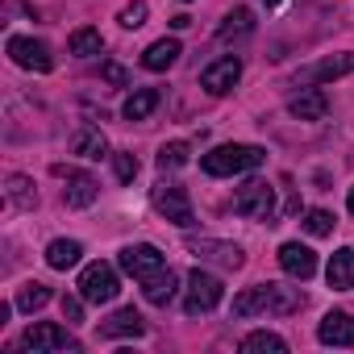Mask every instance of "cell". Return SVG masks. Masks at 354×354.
<instances>
[{"mask_svg": "<svg viewBox=\"0 0 354 354\" xmlns=\"http://www.w3.org/2000/svg\"><path fill=\"white\" fill-rule=\"evenodd\" d=\"M9 201L17 209H34L38 205V192H34V180L30 175H9Z\"/></svg>", "mask_w": 354, "mask_h": 354, "instance_id": "28", "label": "cell"}, {"mask_svg": "<svg viewBox=\"0 0 354 354\" xmlns=\"http://www.w3.org/2000/svg\"><path fill=\"white\" fill-rule=\"evenodd\" d=\"M288 113L300 117V121H321V117L329 113V96H325L321 88H308V92H300V96L288 100Z\"/></svg>", "mask_w": 354, "mask_h": 354, "instance_id": "15", "label": "cell"}, {"mask_svg": "<svg viewBox=\"0 0 354 354\" xmlns=\"http://www.w3.org/2000/svg\"><path fill=\"white\" fill-rule=\"evenodd\" d=\"M63 321L67 325L84 321V296H63Z\"/></svg>", "mask_w": 354, "mask_h": 354, "instance_id": "34", "label": "cell"}, {"mask_svg": "<svg viewBox=\"0 0 354 354\" xmlns=\"http://www.w3.org/2000/svg\"><path fill=\"white\" fill-rule=\"evenodd\" d=\"M300 225H304V230H308L313 238H325V234H333V217H329L325 209H308Z\"/></svg>", "mask_w": 354, "mask_h": 354, "instance_id": "31", "label": "cell"}, {"mask_svg": "<svg viewBox=\"0 0 354 354\" xmlns=\"http://www.w3.org/2000/svg\"><path fill=\"white\" fill-rule=\"evenodd\" d=\"M188 250L201 259V263H217V267H230L238 271L246 259H242V246L234 242H217V238H188Z\"/></svg>", "mask_w": 354, "mask_h": 354, "instance_id": "7", "label": "cell"}, {"mask_svg": "<svg viewBox=\"0 0 354 354\" xmlns=\"http://www.w3.org/2000/svg\"><path fill=\"white\" fill-rule=\"evenodd\" d=\"M238 80H242V59H238V55H225V59H217V63H209V67H205L201 88H205V92H213V96H225Z\"/></svg>", "mask_w": 354, "mask_h": 354, "instance_id": "10", "label": "cell"}, {"mask_svg": "<svg viewBox=\"0 0 354 354\" xmlns=\"http://www.w3.org/2000/svg\"><path fill=\"white\" fill-rule=\"evenodd\" d=\"M234 213L238 217H246V221H275V188L267 184V180H250V184H242L238 188V196H234Z\"/></svg>", "mask_w": 354, "mask_h": 354, "instance_id": "2", "label": "cell"}, {"mask_svg": "<svg viewBox=\"0 0 354 354\" xmlns=\"http://www.w3.org/2000/svg\"><path fill=\"white\" fill-rule=\"evenodd\" d=\"M267 162V150L263 146H246V142H230V146H217L201 158L205 175H242V171H254Z\"/></svg>", "mask_w": 354, "mask_h": 354, "instance_id": "1", "label": "cell"}, {"mask_svg": "<svg viewBox=\"0 0 354 354\" xmlns=\"http://www.w3.org/2000/svg\"><path fill=\"white\" fill-rule=\"evenodd\" d=\"M188 154H192L188 142H167V146L158 150V167H162V171H167V167L175 171V167H184V162H188Z\"/></svg>", "mask_w": 354, "mask_h": 354, "instance_id": "30", "label": "cell"}, {"mask_svg": "<svg viewBox=\"0 0 354 354\" xmlns=\"http://www.w3.org/2000/svg\"><path fill=\"white\" fill-rule=\"evenodd\" d=\"M254 313H271V283H254L234 296V317H254Z\"/></svg>", "mask_w": 354, "mask_h": 354, "instance_id": "19", "label": "cell"}, {"mask_svg": "<svg viewBox=\"0 0 354 354\" xmlns=\"http://www.w3.org/2000/svg\"><path fill=\"white\" fill-rule=\"evenodd\" d=\"M117 263H121V271H125V275H133V279H146V275H154V271H162V267H167V263H162V254H158V246H150V242L125 246Z\"/></svg>", "mask_w": 354, "mask_h": 354, "instance_id": "8", "label": "cell"}, {"mask_svg": "<svg viewBox=\"0 0 354 354\" xmlns=\"http://www.w3.org/2000/svg\"><path fill=\"white\" fill-rule=\"evenodd\" d=\"M71 55H80V59H92V55H100L104 50V38H100V30H92V26H84V30H75L71 34Z\"/></svg>", "mask_w": 354, "mask_h": 354, "instance_id": "25", "label": "cell"}, {"mask_svg": "<svg viewBox=\"0 0 354 354\" xmlns=\"http://www.w3.org/2000/svg\"><path fill=\"white\" fill-rule=\"evenodd\" d=\"M154 109H158V92L154 88H138V92H129L121 113H125V121H146Z\"/></svg>", "mask_w": 354, "mask_h": 354, "instance_id": "22", "label": "cell"}, {"mask_svg": "<svg viewBox=\"0 0 354 354\" xmlns=\"http://www.w3.org/2000/svg\"><path fill=\"white\" fill-rule=\"evenodd\" d=\"M55 175H67V188H63V201L71 205V209H88L96 196H100V184L92 180V175H84V171H71V167H63V162H55Z\"/></svg>", "mask_w": 354, "mask_h": 354, "instance_id": "9", "label": "cell"}, {"mask_svg": "<svg viewBox=\"0 0 354 354\" xmlns=\"http://www.w3.org/2000/svg\"><path fill=\"white\" fill-rule=\"evenodd\" d=\"M325 279H329V288H337V292H350V288H354V250H350V246H342L337 254H329Z\"/></svg>", "mask_w": 354, "mask_h": 354, "instance_id": "17", "label": "cell"}, {"mask_svg": "<svg viewBox=\"0 0 354 354\" xmlns=\"http://www.w3.org/2000/svg\"><path fill=\"white\" fill-rule=\"evenodd\" d=\"M350 71H354V50H346V55H329V59L304 67V71L296 75V84H325V80H342V75H350Z\"/></svg>", "mask_w": 354, "mask_h": 354, "instance_id": "12", "label": "cell"}, {"mask_svg": "<svg viewBox=\"0 0 354 354\" xmlns=\"http://www.w3.org/2000/svg\"><path fill=\"white\" fill-rule=\"evenodd\" d=\"M9 55H13V63L26 67V71H50V67H55L46 42H34V38H9Z\"/></svg>", "mask_w": 354, "mask_h": 354, "instance_id": "11", "label": "cell"}, {"mask_svg": "<svg viewBox=\"0 0 354 354\" xmlns=\"http://www.w3.org/2000/svg\"><path fill=\"white\" fill-rule=\"evenodd\" d=\"M113 167H117V180L121 184H129L133 175H138V158L133 154H113Z\"/></svg>", "mask_w": 354, "mask_h": 354, "instance_id": "33", "label": "cell"}, {"mask_svg": "<svg viewBox=\"0 0 354 354\" xmlns=\"http://www.w3.org/2000/svg\"><path fill=\"white\" fill-rule=\"evenodd\" d=\"M21 346L26 350H34V354H55V350H80V342L63 329V325H50V321H38V325H30L26 329V337H21Z\"/></svg>", "mask_w": 354, "mask_h": 354, "instance_id": "6", "label": "cell"}, {"mask_svg": "<svg viewBox=\"0 0 354 354\" xmlns=\"http://www.w3.org/2000/svg\"><path fill=\"white\" fill-rule=\"evenodd\" d=\"M254 30V13L250 9H234L230 17H225V26H221V42H230V38H246Z\"/></svg>", "mask_w": 354, "mask_h": 354, "instance_id": "29", "label": "cell"}, {"mask_svg": "<svg viewBox=\"0 0 354 354\" xmlns=\"http://www.w3.org/2000/svg\"><path fill=\"white\" fill-rule=\"evenodd\" d=\"M267 5H279V0H267Z\"/></svg>", "mask_w": 354, "mask_h": 354, "instance_id": "37", "label": "cell"}, {"mask_svg": "<svg viewBox=\"0 0 354 354\" xmlns=\"http://www.w3.org/2000/svg\"><path fill=\"white\" fill-rule=\"evenodd\" d=\"M46 304H50V288L38 283V279L17 292V308H21V313H38V308H46Z\"/></svg>", "mask_w": 354, "mask_h": 354, "instance_id": "26", "label": "cell"}, {"mask_svg": "<svg viewBox=\"0 0 354 354\" xmlns=\"http://www.w3.org/2000/svg\"><path fill=\"white\" fill-rule=\"evenodd\" d=\"M221 296H225V283H221V279H217L213 271L196 267V271L188 275V300H184V313H188V317L213 313V308L221 304Z\"/></svg>", "mask_w": 354, "mask_h": 354, "instance_id": "3", "label": "cell"}, {"mask_svg": "<svg viewBox=\"0 0 354 354\" xmlns=\"http://www.w3.org/2000/svg\"><path fill=\"white\" fill-rule=\"evenodd\" d=\"M154 209L171 221V225H180V230H188V225H196V213H192V201H188V192L180 188V184H158L154 188Z\"/></svg>", "mask_w": 354, "mask_h": 354, "instance_id": "5", "label": "cell"}, {"mask_svg": "<svg viewBox=\"0 0 354 354\" xmlns=\"http://www.w3.org/2000/svg\"><path fill=\"white\" fill-rule=\"evenodd\" d=\"M146 325L138 317V308H117L109 321H100V337H142Z\"/></svg>", "mask_w": 354, "mask_h": 354, "instance_id": "16", "label": "cell"}, {"mask_svg": "<svg viewBox=\"0 0 354 354\" xmlns=\"http://www.w3.org/2000/svg\"><path fill=\"white\" fill-rule=\"evenodd\" d=\"M125 30H138V26H146V5H142V0H133V5H125L121 9V17H117Z\"/></svg>", "mask_w": 354, "mask_h": 354, "instance_id": "32", "label": "cell"}, {"mask_svg": "<svg viewBox=\"0 0 354 354\" xmlns=\"http://www.w3.org/2000/svg\"><path fill=\"white\" fill-rule=\"evenodd\" d=\"M279 267L292 275V279H313L317 275V254L300 242H283L279 246Z\"/></svg>", "mask_w": 354, "mask_h": 354, "instance_id": "13", "label": "cell"}, {"mask_svg": "<svg viewBox=\"0 0 354 354\" xmlns=\"http://www.w3.org/2000/svg\"><path fill=\"white\" fill-rule=\"evenodd\" d=\"M242 350H246V354H283V350H288V342H283L279 333L254 329V333H246V337H242Z\"/></svg>", "mask_w": 354, "mask_h": 354, "instance_id": "24", "label": "cell"}, {"mask_svg": "<svg viewBox=\"0 0 354 354\" xmlns=\"http://www.w3.org/2000/svg\"><path fill=\"white\" fill-rule=\"evenodd\" d=\"M346 209H350V217H354V188H350V201H346Z\"/></svg>", "mask_w": 354, "mask_h": 354, "instance_id": "36", "label": "cell"}, {"mask_svg": "<svg viewBox=\"0 0 354 354\" xmlns=\"http://www.w3.org/2000/svg\"><path fill=\"white\" fill-rule=\"evenodd\" d=\"M317 337L325 346H354V317L350 313H325L317 325Z\"/></svg>", "mask_w": 354, "mask_h": 354, "instance_id": "14", "label": "cell"}, {"mask_svg": "<svg viewBox=\"0 0 354 354\" xmlns=\"http://www.w3.org/2000/svg\"><path fill=\"white\" fill-rule=\"evenodd\" d=\"M80 254H84V246H80V242H67V238H59V242H50V246H46V263H50L55 271L75 267V263H80Z\"/></svg>", "mask_w": 354, "mask_h": 354, "instance_id": "23", "label": "cell"}, {"mask_svg": "<svg viewBox=\"0 0 354 354\" xmlns=\"http://www.w3.org/2000/svg\"><path fill=\"white\" fill-rule=\"evenodd\" d=\"M180 55H184V50H180V42H175V38H158V42H150V46H146L142 67H146V71H167Z\"/></svg>", "mask_w": 354, "mask_h": 354, "instance_id": "20", "label": "cell"}, {"mask_svg": "<svg viewBox=\"0 0 354 354\" xmlns=\"http://www.w3.org/2000/svg\"><path fill=\"white\" fill-rule=\"evenodd\" d=\"M175 283H180V279H175V271L162 267V271H154V275L142 279V296H146L150 304H171V300H175Z\"/></svg>", "mask_w": 354, "mask_h": 354, "instance_id": "18", "label": "cell"}, {"mask_svg": "<svg viewBox=\"0 0 354 354\" xmlns=\"http://www.w3.org/2000/svg\"><path fill=\"white\" fill-rule=\"evenodd\" d=\"M71 150L80 158H104L109 154V142H104V133L96 125H80V133L71 138Z\"/></svg>", "mask_w": 354, "mask_h": 354, "instance_id": "21", "label": "cell"}, {"mask_svg": "<svg viewBox=\"0 0 354 354\" xmlns=\"http://www.w3.org/2000/svg\"><path fill=\"white\" fill-rule=\"evenodd\" d=\"M100 75H104L109 84H117V88H125V84H129V75H125V67H117V63H104V67H100Z\"/></svg>", "mask_w": 354, "mask_h": 354, "instance_id": "35", "label": "cell"}, {"mask_svg": "<svg viewBox=\"0 0 354 354\" xmlns=\"http://www.w3.org/2000/svg\"><path fill=\"white\" fill-rule=\"evenodd\" d=\"M296 308H304V292L300 288L271 283V313H296Z\"/></svg>", "mask_w": 354, "mask_h": 354, "instance_id": "27", "label": "cell"}, {"mask_svg": "<svg viewBox=\"0 0 354 354\" xmlns=\"http://www.w3.org/2000/svg\"><path fill=\"white\" fill-rule=\"evenodd\" d=\"M117 292H121V279H117V271H113L109 263H88V267H84V275H80V296H84L88 304H109Z\"/></svg>", "mask_w": 354, "mask_h": 354, "instance_id": "4", "label": "cell"}]
</instances>
